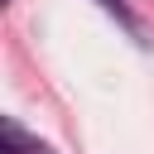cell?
Listing matches in <instances>:
<instances>
[{
    "label": "cell",
    "instance_id": "cell-1",
    "mask_svg": "<svg viewBox=\"0 0 154 154\" xmlns=\"http://www.w3.org/2000/svg\"><path fill=\"white\" fill-rule=\"evenodd\" d=\"M0 154H48V149H43L38 140H29L14 120H5V125H0Z\"/></svg>",
    "mask_w": 154,
    "mask_h": 154
},
{
    "label": "cell",
    "instance_id": "cell-2",
    "mask_svg": "<svg viewBox=\"0 0 154 154\" xmlns=\"http://www.w3.org/2000/svg\"><path fill=\"white\" fill-rule=\"evenodd\" d=\"M96 5H101V10H111V14H116V19L125 24V29H140V24H135V14L125 10V0H96Z\"/></svg>",
    "mask_w": 154,
    "mask_h": 154
}]
</instances>
